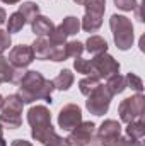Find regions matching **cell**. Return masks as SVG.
<instances>
[{
    "mask_svg": "<svg viewBox=\"0 0 145 146\" xmlns=\"http://www.w3.org/2000/svg\"><path fill=\"white\" fill-rule=\"evenodd\" d=\"M55 90V85L51 80H46L39 72L29 70L19 82L17 97L22 100V104H33L36 100H46L51 104V92Z\"/></svg>",
    "mask_w": 145,
    "mask_h": 146,
    "instance_id": "6da1fadb",
    "label": "cell"
},
{
    "mask_svg": "<svg viewBox=\"0 0 145 146\" xmlns=\"http://www.w3.org/2000/svg\"><path fill=\"white\" fill-rule=\"evenodd\" d=\"M28 122L31 126V136L34 141L46 145L56 133L51 124V114L46 106H33L28 110Z\"/></svg>",
    "mask_w": 145,
    "mask_h": 146,
    "instance_id": "7a4b0ae2",
    "label": "cell"
},
{
    "mask_svg": "<svg viewBox=\"0 0 145 146\" xmlns=\"http://www.w3.org/2000/svg\"><path fill=\"white\" fill-rule=\"evenodd\" d=\"M109 26L113 31V37H114V44L118 49L126 51L133 46L135 41V34H133V24L128 17L119 15V14H113L109 19Z\"/></svg>",
    "mask_w": 145,
    "mask_h": 146,
    "instance_id": "3957f363",
    "label": "cell"
},
{
    "mask_svg": "<svg viewBox=\"0 0 145 146\" xmlns=\"http://www.w3.org/2000/svg\"><path fill=\"white\" fill-rule=\"evenodd\" d=\"M22 107H24V104H22V100L15 94L7 95L3 99V106L0 109L2 110V114H0V124L3 127H9V129L21 127V124H22V117H21Z\"/></svg>",
    "mask_w": 145,
    "mask_h": 146,
    "instance_id": "277c9868",
    "label": "cell"
},
{
    "mask_svg": "<svg viewBox=\"0 0 145 146\" xmlns=\"http://www.w3.org/2000/svg\"><path fill=\"white\" fill-rule=\"evenodd\" d=\"M111 99L113 95L108 92V88L99 83L89 95H87V100H85V107L91 114L94 115H104L109 109V104H111Z\"/></svg>",
    "mask_w": 145,
    "mask_h": 146,
    "instance_id": "5b68a950",
    "label": "cell"
},
{
    "mask_svg": "<svg viewBox=\"0 0 145 146\" xmlns=\"http://www.w3.org/2000/svg\"><path fill=\"white\" fill-rule=\"evenodd\" d=\"M89 63H91V75L99 78V80L109 78L111 75L119 73V63L108 53L96 54Z\"/></svg>",
    "mask_w": 145,
    "mask_h": 146,
    "instance_id": "8992f818",
    "label": "cell"
},
{
    "mask_svg": "<svg viewBox=\"0 0 145 146\" xmlns=\"http://www.w3.org/2000/svg\"><path fill=\"white\" fill-rule=\"evenodd\" d=\"M144 104L145 97L142 94H137V95H132V97L121 100V104L118 106V114H119L121 122L130 124L132 121L142 117L144 115Z\"/></svg>",
    "mask_w": 145,
    "mask_h": 146,
    "instance_id": "52a82bcc",
    "label": "cell"
},
{
    "mask_svg": "<svg viewBox=\"0 0 145 146\" xmlns=\"http://www.w3.org/2000/svg\"><path fill=\"white\" fill-rule=\"evenodd\" d=\"M96 136V124L91 121H82L77 127H73L70 134L65 138L70 146H91Z\"/></svg>",
    "mask_w": 145,
    "mask_h": 146,
    "instance_id": "ba28073f",
    "label": "cell"
},
{
    "mask_svg": "<svg viewBox=\"0 0 145 146\" xmlns=\"http://www.w3.org/2000/svg\"><path fill=\"white\" fill-rule=\"evenodd\" d=\"M118 136H121V124L114 119H106L99 126V129L94 136V143L99 146H111V143Z\"/></svg>",
    "mask_w": 145,
    "mask_h": 146,
    "instance_id": "9c48e42d",
    "label": "cell"
},
{
    "mask_svg": "<svg viewBox=\"0 0 145 146\" xmlns=\"http://www.w3.org/2000/svg\"><path fill=\"white\" fill-rule=\"evenodd\" d=\"M82 122V110L77 104H65L58 112V126L65 131H72Z\"/></svg>",
    "mask_w": 145,
    "mask_h": 146,
    "instance_id": "30bf717a",
    "label": "cell"
},
{
    "mask_svg": "<svg viewBox=\"0 0 145 146\" xmlns=\"http://www.w3.org/2000/svg\"><path fill=\"white\" fill-rule=\"evenodd\" d=\"M9 63L15 68H26L29 66L33 61H34V53H33V48L28 46V44H19V46H14L9 53Z\"/></svg>",
    "mask_w": 145,
    "mask_h": 146,
    "instance_id": "8fae6325",
    "label": "cell"
},
{
    "mask_svg": "<svg viewBox=\"0 0 145 146\" xmlns=\"http://www.w3.org/2000/svg\"><path fill=\"white\" fill-rule=\"evenodd\" d=\"M26 75V68H15L9 63V60L0 53V83H17Z\"/></svg>",
    "mask_w": 145,
    "mask_h": 146,
    "instance_id": "7c38bea8",
    "label": "cell"
},
{
    "mask_svg": "<svg viewBox=\"0 0 145 146\" xmlns=\"http://www.w3.org/2000/svg\"><path fill=\"white\" fill-rule=\"evenodd\" d=\"M55 46L56 44H53L48 39V36H38V39L31 44L33 53H34V58H38V60H50L51 51H53Z\"/></svg>",
    "mask_w": 145,
    "mask_h": 146,
    "instance_id": "4fadbf2b",
    "label": "cell"
},
{
    "mask_svg": "<svg viewBox=\"0 0 145 146\" xmlns=\"http://www.w3.org/2000/svg\"><path fill=\"white\" fill-rule=\"evenodd\" d=\"M31 29L36 36H50V33L55 29V24L44 15H36V19L31 22Z\"/></svg>",
    "mask_w": 145,
    "mask_h": 146,
    "instance_id": "5bb4252c",
    "label": "cell"
},
{
    "mask_svg": "<svg viewBox=\"0 0 145 146\" xmlns=\"http://www.w3.org/2000/svg\"><path fill=\"white\" fill-rule=\"evenodd\" d=\"M84 49H87L91 54H103L108 53V41L101 36H89V39L84 44Z\"/></svg>",
    "mask_w": 145,
    "mask_h": 146,
    "instance_id": "9a60e30c",
    "label": "cell"
},
{
    "mask_svg": "<svg viewBox=\"0 0 145 146\" xmlns=\"http://www.w3.org/2000/svg\"><path fill=\"white\" fill-rule=\"evenodd\" d=\"M104 87L108 88V92L114 97V95H119V94H123L128 87H126V80H125V76L123 75H119V73H116V75H111L108 80H106V83H104Z\"/></svg>",
    "mask_w": 145,
    "mask_h": 146,
    "instance_id": "2e32d148",
    "label": "cell"
},
{
    "mask_svg": "<svg viewBox=\"0 0 145 146\" xmlns=\"http://www.w3.org/2000/svg\"><path fill=\"white\" fill-rule=\"evenodd\" d=\"M101 26H103V15L92 14V12H85L84 14V19L80 22V27L85 33H96V31H99Z\"/></svg>",
    "mask_w": 145,
    "mask_h": 146,
    "instance_id": "e0dca14e",
    "label": "cell"
},
{
    "mask_svg": "<svg viewBox=\"0 0 145 146\" xmlns=\"http://www.w3.org/2000/svg\"><path fill=\"white\" fill-rule=\"evenodd\" d=\"M73 80H75V76H73V73L70 70H62V72L56 75V78L55 80H51L53 82V85H55V88H58V90H68L70 87L73 85Z\"/></svg>",
    "mask_w": 145,
    "mask_h": 146,
    "instance_id": "ac0fdd59",
    "label": "cell"
},
{
    "mask_svg": "<svg viewBox=\"0 0 145 146\" xmlns=\"http://www.w3.org/2000/svg\"><path fill=\"white\" fill-rule=\"evenodd\" d=\"M144 134H145V121H144V115H142V117H138V119H135V121H132V122L128 124V127H126V136L142 141Z\"/></svg>",
    "mask_w": 145,
    "mask_h": 146,
    "instance_id": "d6986e66",
    "label": "cell"
},
{
    "mask_svg": "<svg viewBox=\"0 0 145 146\" xmlns=\"http://www.w3.org/2000/svg\"><path fill=\"white\" fill-rule=\"evenodd\" d=\"M58 27L67 34V37L73 36V34H77V33L80 31V19H77L75 15H67V17L62 21V24H60Z\"/></svg>",
    "mask_w": 145,
    "mask_h": 146,
    "instance_id": "ffe728a7",
    "label": "cell"
},
{
    "mask_svg": "<svg viewBox=\"0 0 145 146\" xmlns=\"http://www.w3.org/2000/svg\"><path fill=\"white\" fill-rule=\"evenodd\" d=\"M19 12H21V15L24 17L26 22H33L36 19V15H39V7L34 2H24L19 7Z\"/></svg>",
    "mask_w": 145,
    "mask_h": 146,
    "instance_id": "44dd1931",
    "label": "cell"
},
{
    "mask_svg": "<svg viewBox=\"0 0 145 146\" xmlns=\"http://www.w3.org/2000/svg\"><path fill=\"white\" fill-rule=\"evenodd\" d=\"M26 26V21L24 17L21 15V12H14L9 15V22H7V33H19L22 31V27Z\"/></svg>",
    "mask_w": 145,
    "mask_h": 146,
    "instance_id": "7402d4cb",
    "label": "cell"
},
{
    "mask_svg": "<svg viewBox=\"0 0 145 146\" xmlns=\"http://www.w3.org/2000/svg\"><path fill=\"white\" fill-rule=\"evenodd\" d=\"M99 83H101L99 78H96V76H92V75H87L85 78H82V80L79 82V90H80V94H84V95L87 97Z\"/></svg>",
    "mask_w": 145,
    "mask_h": 146,
    "instance_id": "603a6c76",
    "label": "cell"
},
{
    "mask_svg": "<svg viewBox=\"0 0 145 146\" xmlns=\"http://www.w3.org/2000/svg\"><path fill=\"white\" fill-rule=\"evenodd\" d=\"M84 7H85V12H92V14L104 15L106 0H84Z\"/></svg>",
    "mask_w": 145,
    "mask_h": 146,
    "instance_id": "cb8c5ba5",
    "label": "cell"
},
{
    "mask_svg": "<svg viewBox=\"0 0 145 146\" xmlns=\"http://www.w3.org/2000/svg\"><path fill=\"white\" fill-rule=\"evenodd\" d=\"M65 53L67 58H80L84 53V44L80 41H68L65 42Z\"/></svg>",
    "mask_w": 145,
    "mask_h": 146,
    "instance_id": "d4e9b609",
    "label": "cell"
},
{
    "mask_svg": "<svg viewBox=\"0 0 145 146\" xmlns=\"http://www.w3.org/2000/svg\"><path fill=\"white\" fill-rule=\"evenodd\" d=\"M125 80H126V87H130V88L135 90L137 94H142V92H144V82H142V78H140L138 75L128 73V75L125 76Z\"/></svg>",
    "mask_w": 145,
    "mask_h": 146,
    "instance_id": "484cf974",
    "label": "cell"
},
{
    "mask_svg": "<svg viewBox=\"0 0 145 146\" xmlns=\"http://www.w3.org/2000/svg\"><path fill=\"white\" fill-rule=\"evenodd\" d=\"M73 68H75V72H77V73L91 75V63H89V60L75 58V60H73Z\"/></svg>",
    "mask_w": 145,
    "mask_h": 146,
    "instance_id": "4316f807",
    "label": "cell"
},
{
    "mask_svg": "<svg viewBox=\"0 0 145 146\" xmlns=\"http://www.w3.org/2000/svg\"><path fill=\"white\" fill-rule=\"evenodd\" d=\"M111 146H142V141H138V139H133V138H130V136H118Z\"/></svg>",
    "mask_w": 145,
    "mask_h": 146,
    "instance_id": "83f0119b",
    "label": "cell"
},
{
    "mask_svg": "<svg viewBox=\"0 0 145 146\" xmlns=\"http://www.w3.org/2000/svg\"><path fill=\"white\" fill-rule=\"evenodd\" d=\"M48 39H50L53 44H65V42H67V34L56 26V27L50 33V37H48Z\"/></svg>",
    "mask_w": 145,
    "mask_h": 146,
    "instance_id": "f1b7e54d",
    "label": "cell"
},
{
    "mask_svg": "<svg viewBox=\"0 0 145 146\" xmlns=\"http://www.w3.org/2000/svg\"><path fill=\"white\" fill-rule=\"evenodd\" d=\"M51 61H65L67 60V53H65V44H56L51 51V56H50Z\"/></svg>",
    "mask_w": 145,
    "mask_h": 146,
    "instance_id": "f546056e",
    "label": "cell"
},
{
    "mask_svg": "<svg viewBox=\"0 0 145 146\" xmlns=\"http://www.w3.org/2000/svg\"><path fill=\"white\" fill-rule=\"evenodd\" d=\"M114 5H116L119 10L130 12V10H135V9L138 7V2H137V0H114Z\"/></svg>",
    "mask_w": 145,
    "mask_h": 146,
    "instance_id": "4dcf8cb0",
    "label": "cell"
},
{
    "mask_svg": "<svg viewBox=\"0 0 145 146\" xmlns=\"http://www.w3.org/2000/svg\"><path fill=\"white\" fill-rule=\"evenodd\" d=\"M12 46V39H10V34L7 31H2L0 29V53H3L5 49H9Z\"/></svg>",
    "mask_w": 145,
    "mask_h": 146,
    "instance_id": "1f68e13d",
    "label": "cell"
},
{
    "mask_svg": "<svg viewBox=\"0 0 145 146\" xmlns=\"http://www.w3.org/2000/svg\"><path fill=\"white\" fill-rule=\"evenodd\" d=\"M44 146H70V145H68V141H67L65 138H60L58 134H55Z\"/></svg>",
    "mask_w": 145,
    "mask_h": 146,
    "instance_id": "d6a6232c",
    "label": "cell"
},
{
    "mask_svg": "<svg viewBox=\"0 0 145 146\" xmlns=\"http://www.w3.org/2000/svg\"><path fill=\"white\" fill-rule=\"evenodd\" d=\"M10 146H33V145L29 141H26V139H14L10 143Z\"/></svg>",
    "mask_w": 145,
    "mask_h": 146,
    "instance_id": "836d02e7",
    "label": "cell"
},
{
    "mask_svg": "<svg viewBox=\"0 0 145 146\" xmlns=\"http://www.w3.org/2000/svg\"><path fill=\"white\" fill-rule=\"evenodd\" d=\"M5 19H7V12H5V9L0 7V26L5 22Z\"/></svg>",
    "mask_w": 145,
    "mask_h": 146,
    "instance_id": "e575fe53",
    "label": "cell"
},
{
    "mask_svg": "<svg viewBox=\"0 0 145 146\" xmlns=\"http://www.w3.org/2000/svg\"><path fill=\"white\" fill-rule=\"evenodd\" d=\"M0 146H7V143L3 141V126L0 124Z\"/></svg>",
    "mask_w": 145,
    "mask_h": 146,
    "instance_id": "d590c367",
    "label": "cell"
},
{
    "mask_svg": "<svg viewBox=\"0 0 145 146\" xmlns=\"http://www.w3.org/2000/svg\"><path fill=\"white\" fill-rule=\"evenodd\" d=\"M3 3H9V5H12V3H17L19 0H2Z\"/></svg>",
    "mask_w": 145,
    "mask_h": 146,
    "instance_id": "8d00e7d4",
    "label": "cell"
},
{
    "mask_svg": "<svg viewBox=\"0 0 145 146\" xmlns=\"http://www.w3.org/2000/svg\"><path fill=\"white\" fill-rule=\"evenodd\" d=\"M73 2H75L77 5H84V0H73Z\"/></svg>",
    "mask_w": 145,
    "mask_h": 146,
    "instance_id": "74e56055",
    "label": "cell"
},
{
    "mask_svg": "<svg viewBox=\"0 0 145 146\" xmlns=\"http://www.w3.org/2000/svg\"><path fill=\"white\" fill-rule=\"evenodd\" d=\"M2 106H3V97L0 95V109H2Z\"/></svg>",
    "mask_w": 145,
    "mask_h": 146,
    "instance_id": "f35d334b",
    "label": "cell"
},
{
    "mask_svg": "<svg viewBox=\"0 0 145 146\" xmlns=\"http://www.w3.org/2000/svg\"><path fill=\"white\" fill-rule=\"evenodd\" d=\"M91 146H99V145H96V143H92V145H91Z\"/></svg>",
    "mask_w": 145,
    "mask_h": 146,
    "instance_id": "ab89813d",
    "label": "cell"
}]
</instances>
